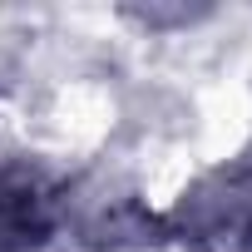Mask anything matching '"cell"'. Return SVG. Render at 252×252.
I'll return each instance as SVG.
<instances>
[{
  "mask_svg": "<svg viewBox=\"0 0 252 252\" xmlns=\"http://www.w3.org/2000/svg\"><path fill=\"white\" fill-rule=\"evenodd\" d=\"M139 20H144L149 30H158V25H163V15H144V10H139ZM193 20H198L193 10H173V15H168V25H193Z\"/></svg>",
  "mask_w": 252,
  "mask_h": 252,
  "instance_id": "3",
  "label": "cell"
},
{
  "mask_svg": "<svg viewBox=\"0 0 252 252\" xmlns=\"http://www.w3.org/2000/svg\"><path fill=\"white\" fill-rule=\"evenodd\" d=\"M154 222L183 252H252V154L203 168Z\"/></svg>",
  "mask_w": 252,
  "mask_h": 252,
  "instance_id": "1",
  "label": "cell"
},
{
  "mask_svg": "<svg viewBox=\"0 0 252 252\" xmlns=\"http://www.w3.org/2000/svg\"><path fill=\"white\" fill-rule=\"evenodd\" d=\"M69 218L64 183L25 158V154H0V252H45Z\"/></svg>",
  "mask_w": 252,
  "mask_h": 252,
  "instance_id": "2",
  "label": "cell"
}]
</instances>
